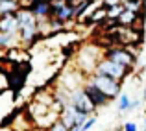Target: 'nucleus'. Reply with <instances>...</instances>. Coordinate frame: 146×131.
I'll return each mask as SVG.
<instances>
[{"label":"nucleus","mask_w":146,"mask_h":131,"mask_svg":"<svg viewBox=\"0 0 146 131\" xmlns=\"http://www.w3.org/2000/svg\"><path fill=\"white\" fill-rule=\"evenodd\" d=\"M143 96H144V100H146V89H144V92H143Z\"/></svg>","instance_id":"4be33fe9"},{"label":"nucleus","mask_w":146,"mask_h":131,"mask_svg":"<svg viewBox=\"0 0 146 131\" xmlns=\"http://www.w3.org/2000/svg\"><path fill=\"white\" fill-rule=\"evenodd\" d=\"M122 11H124V6H113V7H107V21H118V17L122 15Z\"/></svg>","instance_id":"ddd939ff"},{"label":"nucleus","mask_w":146,"mask_h":131,"mask_svg":"<svg viewBox=\"0 0 146 131\" xmlns=\"http://www.w3.org/2000/svg\"><path fill=\"white\" fill-rule=\"evenodd\" d=\"M104 21H107V7L106 6H100L89 19H87L85 24H102Z\"/></svg>","instance_id":"9d476101"},{"label":"nucleus","mask_w":146,"mask_h":131,"mask_svg":"<svg viewBox=\"0 0 146 131\" xmlns=\"http://www.w3.org/2000/svg\"><path fill=\"white\" fill-rule=\"evenodd\" d=\"M104 57V50L96 44H85L80 48L78 56H76V68L82 70L85 76H91L96 72V67L100 59Z\"/></svg>","instance_id":"f257e3e1"},{"label":"nucleus","mask_w":146,"mask_h":131,"mask_svg":"<svg viewBox=\"0 0 146 131\" xmlns=\"http://www.w3.org/2000/svg\"><path fill=\"white\" fill-rule=\"evenodd\" d=\"M122 0H104V6L106 7H113V6H120Z\"/></svg>","instance_id":"f3484780"},{"label":"nucleus","mask_w":146,"mask_h":131,"mask_svg":"<svg viewBox=\"0 0 146 131\" xmlns=\"http://www.w3.org/2000/svg\"><path fill=\"white\" fill-rule=\"evenodd\" d=\"M30 2H32V4H35V2H39V0H30Z\"/></svg>","instance_id":"5701e85b"},{"label":"nucleus","mask_w":146,"mask_h":131,"mask_svg":"<svg viewBox=\"0 0 146 131\" xmlns=\"http://www.w3.org/2000/svg\"><path fill=\"white\" fill-rule=\"evenodd\" d=\"M0 33H7V35H17L19 33V22L15 13L0 17Z\"/></svg>","instance_id":"0eeeda50"},{"label":"nucleus","mask_w":146,"mask_h":131,"mask_svg":"<svg viewBox=\"0 0 146 131\" xmlns=\"http://www.w3.org/2000/svg\"><path fill=\"white\" fill-rule=\"evenodd\" d=\"M68 103H70L80 114H85V116H91V114L96 111V105L91 102V98L87 96V92L83 91V87L68 92Z\"/></svg>","instance_id":"7ed1b4c3"},{"label":"nucleus","mask_w":146,"mask_h":131,"mask_svg":"<svg viewBox=\"0 0 146 131\" xmlns=\"http://www.w3.org/2000/svg\"><path fill=\"white\" fill-rule=\"evenodd\" d=\"M68 131H82V128H80V126H76V128H72V129H68Z\"/></svg>","instance_id":"aec40b11"},{"label":"nucleus","mask_w":146,"mask_h":131,"mask_svg":"<svg viewBox=\"0 0 146 131\" xmlns=\"http://www.w3.org/2000/svg\"><path fill=\"white\" fill-rule=\"evenodd\" d=\"M87 81H89L91 85H94L109 100H115L117 96H120V81L109 78V76H104V74H100V72H94V74L87 76Z\"/></svg>","instance_id":"f03ea898"},{"label":"nucleus","mask_w":146,"mask_h":131,"mask_svg":"<svg viewBox=\"0 0 146 131\" xmlns=\"http://www.w3.org/2000/svg\"><path fill=\"white\" fill-rule=\"evenodd\" d=\"M19 39V35H7V33H0V48H13L15 41Z\"/></svg>","instance_id":"f8f14e48"},{"label":"nucleus","mask_w":146,"mask_h":131,"mask_svg":"<svg viewBox=\"0 0 146 131\" xmlns=\"http://www.w3.org/2000/svg\"><path fill=\"white\" fill-rule=\"evenodd\" d=\"M21 9V2L19 0H0V17L4 15H13Z\"/></svg>","instance_id":"1a4fd4ad"},{"label":"nucleus","mask_w":146,"mask_h":131,"mask_svg":"<svg viewBox=\"0 0 146 131\" xmlns=\"http://www.w3.org/2000/svg\"><path fill=\"white\" fill-rule=\"evenodd\" d=\"M46 131H68V129H67V128H65V126H63V124H61V122H59V120H57V122H56V124H52V126H50V128H48Z\"/></svg>","instance_id":"2eb2a0df"},{"label":"nucleus","mask_w":146,"mask_h":131,"mask_svg":"<svg viewBox=\"0 0 146 131\" xmlns=\"http://www.w3.org/2000/svg\"><path fill=\"white\" fill-rule=\"evenodd\" d=\"M129 105H131V100H129L128 94H120L117 100V111L118 113H126L129 111Z\"/></svg>","instance_id":"9b49d317"},{"label":"nucleus","mask_w":146,"mask_h":131,"mask_svg":"<svg viewBox=\"0 0 146 131\" xmlns=\"http://www.w3.org/2000/svg\"><path fill=\"white\" fill-rule=\"evenodd\" d=\"M7 61H13V63H26V61L30 59L28 52H26L24 48H21V46H13V48H9V52H7Z\"/></svg>","instance_id":"6e6552de"},{"label":"nucleus","mask_w":146,"mask_h":131,"mask_svg":"<svg viewBox=\"0 0 146 131\" xmlns=\"http://www.w3.org/2000/svg\"><path fill=\"white\" fill-rule=\"evenodd\" d=\"M104 57L128 68H133L137 63V57L131 52H128V48H124V46H111V48L104 50Z\"/></svg>","instance_id":"39448f33"},{"label":"nucleus","mask_w":146,"mask_h":131,"mask_svg":"<svg viewBox=\"0 0 146 131\" xmlns=\"http://www.w3.org/2000/svg\"><path fill=\"white\" fill-rule=\"evenodd\" d=\"M141 103H143L141 100H133L131 105H129V111H131V109H137V107H141Z\"/></svg>","instance_id":"a211bd4d"},{"label":"nucleus","mask_w":146,"mask_h":131,"mask_svg":"<svg viewBox=\"0 0 146 131\" xmlns=\"http://www.w3.org/2000/svg\"><path fill=\"white\" fill-rule=\"evenodd\" d=\"M96 72H100V74H104V76H109V78H113V79H117V81L122 83L129 76L131 68L122 67V65L115 63V61L102 57V59H100V63H98V67H96Z\"/></svg>","instance_id":"20e7f679"},{"label":"nucleus","mask_w":146,"mask_h":131,"mask_svg":"<svg viewBox=\"0 0 146 131\" xmlns=\"http://www.w3.org/2000/svg\"><path fill=\"white\" fill-rule=\"evenodd\" d=\"M143 126H144V131H146V114H144V120H143Z\"/></svg>","instance_id":"412c9836"},{"label":"nucleus","mask_w":146,"mask_h":131,"mask_svg":"<svg viewBox=\"0 0 146 131\" xmlns=\"http://www.w3.org/2000/svg\"><path fill=\"white\" fill-rule=\"evenodd\" d=\"M124 131H139V128H137L135 122H126V124H124Z\"/></svg>","instance_id":"dca6fc26"},{"label":"nucleus","mask_w":146,"mask_h":131,"mask_svg":"<svg viewBox=\"0 0 146 131\" xmlns=\"http://www.w3.org/2000/svg\"><path fill=\"white\" fill-rule=\"evenodd\" d=\"M96 124V116H89L85 122H83V126H82V131H89L93 126Z\"/></svg>","instance_id":"4468645a"},{"label":"nucleus","mask_w":146,"mask_h":131,"mask_svg":"<svg viewBox=\"0 0 146 131\" xmlns=\"http://www.w3.org/2000/svg\"><path fill=\"white\" fill-rule=\"evenodd\" d=\"M0 131H13L11 126H0Z\"/></svg>","instance_id":"6ab92c4d"},{"label":"nucleus","mask_w":146,"mask_h":131,"mask_svg":"<svg viewBox=\"0 0 146 131\" xmlns=\"http://www.w3.org/2000/svg\"><path fill=\"white\" fill-rule=\"evenodd\" d=\"M83 91L87 92V96L91 98V102H93L94 105H96V109H98V107H102V105H107V103L111 102V100L107 98V96H104L102 92H100L94 85H91L89 81H85V85H83Z\"/></svg>","instance_id":"423d86ee"},{"label":"nucleus","mask_w":146,"mask_h":131,"mask_svg":"<svg viewBox=\"0 0 146 131\" xmlns=\"http://www.w3.org/2000/svg\"><path fill=\"white\" fill-rule=\"evenodd\" d=\"M67 2H68V4H70V2H72V0H67Z\"/></svg>","instance_id":"b1692460"}]
</instances>
